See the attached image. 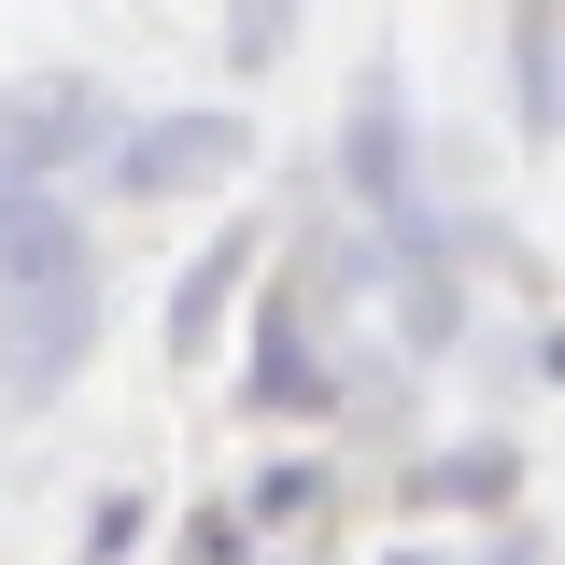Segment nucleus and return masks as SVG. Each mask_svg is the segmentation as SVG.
Returning a JSON list of instances; mask_svg holds the SVG:
<instances>
[]
</instances>
